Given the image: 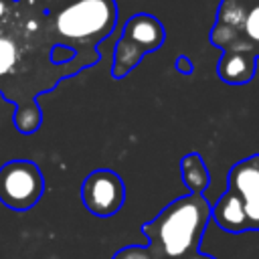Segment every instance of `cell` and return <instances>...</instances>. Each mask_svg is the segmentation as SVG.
Here are the masks:
<instances>
[{
	"label": "cell",
	"instance_id": "ba28073f",
	"mask_svg": "<svg viewBox=\"0 0 259 259\" xmlns=\"http://www.w3.org/2000/svg\"><path fill=\"white\" fill-rule=\"evenodd\" d=\"M210 221H214L227 233L249 231L245 210H243L239 198L231 190H225V194L214 202V206H210Z\"/></svg>",
	"mask_w": 259,
	"mask_h": 259
},
{
	"label": "cell",
	"instance_id": "52a82bcc",
	"mask_svg": "<svg viewBox=\"0 0 259 259\" xmlns=\"http://www.w3.org/2000/svg\"><path fill=\"white\" fill-rule=\"evenodd\" d=\"M255 63L257 59L247 51H223L217 73L229 85H245L255 77Z\"/></svg>",
	"mask_w": 259,
	"mask_h": 259
},
{
	"label": "cell",
	"instance_id": "7a4b0ae2",
	"mask_svg": "<svg viewBox=\"0 0 259 259\" xmlns=\"http://www.w3.org/2000/svg\"><path fill=\"white\" fill-rule=\"evenodd\" d=\"M49 18L59 42L93 49L115 28L117 6L113 0H63L49 8Z\"/></svg>",
	"mask_w": 259,
	"mask_h": 259
},
{
	"label": "cell",
	"instance_id": "6da1fadb",
	"mask_svg": "<svg viewBox=\"0 0 259 259\" xmlns=\"http://www.w3.org/2000/svg\"><path fill=\"white\" fill-rule=\"evenodd\" d=\"M210 221V202L202 194H184L164 206L156 219L142 225L150 253L182 259L196 251Z\"/></svg>",
	"mask_w": 259,
	"mask_h": 259
},
{
	"label": "cell",
	"instance_id": "3957f363",
	"mask_svg": "<svg viewBox=\"0 0 259 259\" xmlns=\"http://www.w3.org/2000/svg\"><path fill=\"white\" fill-rule=\"evenodd\" d=\"M164 38H166L164 24L156 16L148 12L134 14L125 22L121 38L115 45L111 77L123 79L125 75H130L148 53H154L162 47Z\"/></svg>",
	"mask_w": 259,
	"mask_h": 259
},
{
	"label": "cell",
	"instance_id": "8fae6325",
	"mask_svg": "<svg viewBox=\"0 0 259 259\" xmlns=\"http://www.w3.org/2000/svg\"><path fill=\"white\" fill-rule=\"evenodd\" d=\"M176 69H178L180 73H184V75H190V73L194 71L190 57H186V55H180V57L176 59Z\"/></svg>",
	"mask_w": 259,
	"mask_h": 259
},
{
	"label": "cell",
	"instance_id": "5b68a950",
	"mask_svg": "<svg viewBox=\"0 0 259 259\" xmlns=\"http://www.w3.org/2000/svg\"><path fill=\"white\" fill-rule=\"evenodd\" d=\"M81 200L95 217H113L125 202V184L121 176L109 168L89 172L81 184Z\"/></svg>",
	"mask_w": 259,
	"mask_h": 259
},
{
	"label": "cell",
	"instance_id": "7c38bea8",
	"mask_svg": "<svg viewBox=\"0 0 259 259\" xmlns=\"http://www.w3.org/2000/svg\"><path fill=\"white\" fill-rule=\"evenodd\" d=\"M190 259H214V257H210V255H204V253H194Z\"/></svg>",
	"mask_w": 259,
	"mask_h": 259
},
{
	"label": "cell",
	"instance_id": "277c9868",
	"mask_svg": "<svg viewBox=\"0 0 259 259\" xmlns=\"http://www.w3.org/2000/svg\"><path fill=\"white\" fill-rule=\"evenodd\" d=\"M45 192V176L32 160H10L0 166V202L12 210L32 208Z\"/></svg>",
	"mask_w": 259,
	"mask_h": 259
},
{
	"label": "cell",
	"instance_id": "8992f818",
	"mask_svg": "<svg viewBox=\"0 0 259 259\" xmlns=\"http://www.w3.org/2000/svg\"><path fill=\"white\" fill-rule=\"evenodd\" d=\"M227 190H231L247 217L249 231H259V154L247 156L231 166L227 176Z\"/></svg>",
	"mask_w": 259,
	"mask_h": 259
},
{
	"label": "cell",
	"instance_id": "9c48e42d",
	"mask_svg": "<svg viewBox=\"0 0 259 259\" xmlns=\"http://www.w3.org/2000/svg\"><path fill=\"white\" fill-rule=\"evenodd\" d=\"M180 176L186 188L190 190V194H202L210 184L208 168L202 156L196 152H190L180 160Z\"/></svg>",
	"mask_w": 259,
	"mask_h": 259
},
{
	"label": "cell",
	"instance_id": "30bf717a",
	"mask_svg": "<svg viewBox=\"0 0 259 259\" xmlns=\"http://www.w3.org/2000/svg\"><path fill=\"white\" fill-rule=\"evenodd\" d=\"M111 259H154L148 247H138V245H127L119 249Z\"/></svg>",
	"mask_w": 259,
	"mask_h": 259
}]
</instances>
